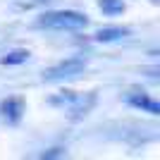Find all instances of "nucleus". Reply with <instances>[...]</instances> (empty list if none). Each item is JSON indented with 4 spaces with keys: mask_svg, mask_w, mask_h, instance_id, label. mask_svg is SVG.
I'll return each instance as SVG.
<instances>
[{
    "mask_svg": "<svg viewBox=\"0 0 160 160\" xmlns=\"http://www.w3.org/2000/svg\"><path fill=\"white\" fill-rule=\"evenodd\" d=\"M38 29H55V31H77V29L88 27V17L74 10H55L46 12L36 19Z\"/></svg>",
    "mask_w": 160,
    "mask_h": 160,
    "instance_id": "nucleus-1",
    "label": "nucleus"
},
{
    "mask_svg": "<svg viewBox=\"0 0 160 160\" xmlns=\"http://www.w3.org/2000/svg\"><path fill=\"white\" fill-rule=\"evenodd\" d=\"M86 69V62L81 58H69V60H62L58 65H53L50 69H46L43 79L46 81H60V79H72L77 74H81Z\"/></svg>",
    "mask_w": 160,
    "mask_h": 160,
    "instance_id": "nucleus-2",
    "label": "nucleus"
},
{
    "mask_svg": "<svg viewBox=\"0 0 160 160\" xmlns=\"http://www.w3.org/2000/svg\"><path fill=\"white\" fill-rule=\"evenodd\" d=\"M0 112H2V117L10 124H17L22 120V115H24V100L22 98H5L0 103Z\"/></svg>",
    "mask_w": 160,
    "mask_h": 160,
    "instance_id": "nucleus-3",
    "label": "nucleus"
},
{
    "mask_svg": "<svg viewBox=\"0 0 160 160\" xmlns=\"http://www.w3.org/2000/svg\"><path fill=\"white\" fill-rule=\"evenodd\" d=\"M129 36V29L127 27H103L96 31V41L100 43H112V41H122Z\"/></svg>",
    "mask_w": 160,
    "mask_h": 160,
    "instance_id": "nucleus-4",
    "label": "nucleus"
},
{
    "mask_svg": "<svg viewBox=\"0 0 160 160\" xmlns=\"http://www.w3.org/2000/svg\"><path fill=\"white\" fill-rule=\"evenodd\" d=\"M129 105H134V108H141V110H146V112H151V115H158L160 112V103L158 100H153V98H148L146 93H132L129 96Z\"/></svg>",
    "mask_w": 160,
    "mask_h": 160,
    "instance_id": "nucleus-5",
    "label": "nucleus"
},
{
    "mask_svg": "<svg viewBox=\"0 0 160 160\" xmlns=\"http://www.w3.org/2000/svg\"><path fill=\"white\" fill-rule=\"evenodd\" d=\"M98 7L108 17H115V14L124 12V2H122V0H98Z\"/></svg>",
    "mask_w": 160,
    "mask_h": 160,
    "instance_id": "nucleus-6",
    "label": "nucleus"
},
{
    "mask_svg": "<svg viewBox=\"0 0 160 160\" xmlns=\"http://www.w3.org/2000/svg\"><path fill=\"white\" fill-rule=\"evenodd\" d=\"M29 60V50H12V53H7L0 58V65H22V62Z\"/></svg>",
    "mask_w": 160,
    "mask_h": 160,
    "instance_id": "nucleus-7",
    "label": "nucleus"
},
{
    "mask_svg": "<svg viewBox=\"0 0 160 160\" xmlns=\"http://www.w3.org/2000/svg\"><path fill=\"white\" fill-rule=\"evenodd\" d=\"M77 98H79V96L74 93V91H62V96L50 98V103H53V105H72V103H77Z\"/></svg>",
    "mask_w": 160,
    "mask_h": 160,
    "instance_id": "nucleus-8",
    "label": "nucleus"
},
{
    "mask_svg": "<svg viewBox=\"0 0 160 160\" xmlns=\"http://www.w3.org/2000/svg\"><path fill=\"white\" fill-rule=\"evenodd\" d=\"M60 155H65V151H62V148H53V151H48V153H43L41 158H60Z\"/></svg>",
    "mask_w": 160,
    "mask_h": 160,
    "instance_id": "nucleus-9",
    "label": "nucleus"
},
{
    "mask_svg": "<svg viewBox=\"0 0 160 160\" xmlns=\"http://www.w3.org/2000/svg\"><path fill=\"white\" fill-rule=\"evenodd\" d=\"M38 2H48V0H38Z\"/></svg>",
    "mask_w": 160,
    "mask_h": 160,
    "instance_id": "nucleus-10",
    "label": "nucleus"
}]
</instances>
